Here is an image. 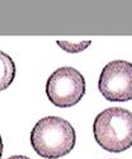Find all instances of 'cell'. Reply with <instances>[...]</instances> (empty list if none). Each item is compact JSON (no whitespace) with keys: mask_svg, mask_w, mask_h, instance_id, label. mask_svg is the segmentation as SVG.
Segmentation results:
<instances>
[{"mask_svg":"<svg viewBox=\"0 0 132 159\" xmlns=\"http://www.w3.org/2000/svg\"><path fill=\"white\" fill-rule=\"evenodd\" d=\"M76 143L75 130L70 122L57 116L41 118L32 129L31 144L42 158L57 159L69 154Z\"/></svg>","mask_w":132,"mask_h":159,"instance_id":"1","label":"cell"},{"mask_svg":"<svg viewBox=\"0 0 132 159\" xmlns=\"http://www.w3.org/2000/svg\"><path fill=\"white\" fill-rule=\"evenodd\" d=\"M95 141L107 152L120 153L132 147V113L121 107H111L94 120Z\"/></svg>","mask_w":132,"mask_h":159,"instance_id":"2","label":"cell"},{"mask_svg":"<svg viewBox=\"0 0 132 159\" xmlns=\"http://www.w3.org/2000/svg\"><path fill=\"white\" fill-rule=\"evenodd\" d=\"M86 83L76 69L62 66L51 74L46 83V94L56 107L68 108L80 102L85 94Z\"/></svg>","mask_w":132,"mask_h":159,"instance_id":"3","label":"cell"},{"mask_svg":"<svg viewBox=\"0 0 132 159\" xmlns=\"http://www.w3.org/2000/svg\"><path fill=\"white\" fill-rule=\"evenodd\" d=\"M98 89L102 96L112 102L132 99V64L125 60H114L103 68Z\"/></svg>","mask_w":132,"mask_h":159,"instance_id":"4","label":"cell"},{"mask_svg":"<svg viewBox=\"0 0 132 159\" xmlns=\"http://www.w3.org/2000/svg\"><path fill=\"white\" fill-rule=\"evenodd\" d=\"M15 64L5 52L0 51V92L7 89L15 78Z\"/></svg>","mask_w":132,"mask_h":159,"instance_id":"5","label":"cell"},{"mask_svg":"<svg viewBox=\"0 0 132 159\" xmlns=\"http://www.w3.org/2000/svg\"><path fill=\"white\" fill-rule=\"evenodd\" d=\"M91 41H61L59 39L57 45L66 52H70V54H77V52H81L84 50H86L90 46Z\"/></svg>","mask_w":132,"mask_h":159,"instance_id":"6","label":"cell"},{"mask_svg":"<svg viewBox=\"0 0 132 159\" xmlns=\"http://www.w3.org/2000/svg\"><path fill=\"white\" fill-rule=\"evenodd\" d=\"M7 159H31V158L24 157V155H13V157H9Z\"/></svg>","mask_w":132,"mask_h":159,"instance_id":"7","label":"cell"},{"mask_svg":"<svg viewBox=\"0 0 132 159\" xmlns=\"http://www.w3.org/2000/svg\"><path fill=\"white\" fill-rule=\"evenodd\" d=\"M2 155H3V140L2 136H0V159H2Z\"/></svg>","mask_w":132,"mask_h":159,"instance_id":"8","label":"cell"}]
</instances>
